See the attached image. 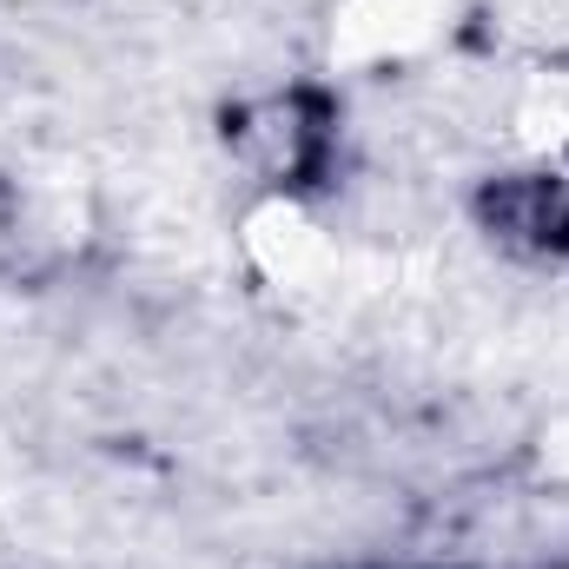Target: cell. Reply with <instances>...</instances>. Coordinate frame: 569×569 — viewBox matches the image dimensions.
<instances>
[{
	"instance_id": "cell-1",
	"label": "cell",
	"mask_w": 569,
	"mask_h": 569,
	"mask_svg": "<svg viewBox=\"0 0 569 569\" xmlns=\"http://www.w3.org/2000/svg\"><path fill=\"white\" fill-rule=\"evenodd\" d=\"M450 27V0H338L331 13V60L345 67H405L430 53Z\"/></svg>"
},
{
	"instance_id": "cell-2",
	"label": "cell",
	"mask_w": 569,
	"mask_h": 569,
	"mask_svg": "<svg viewBox=\"0 0 569 569\" xmlns=\"http://www.w3.org/2000/svg\"><path fill=\"white\" fill-rule=\"evenodd\" d=\"M246 239H252L259 272L279 284V291H311V284L338 266V246L325 239V226H318L298 199H266V206L252 212Z\"/></svg>"
}]
</instances>
